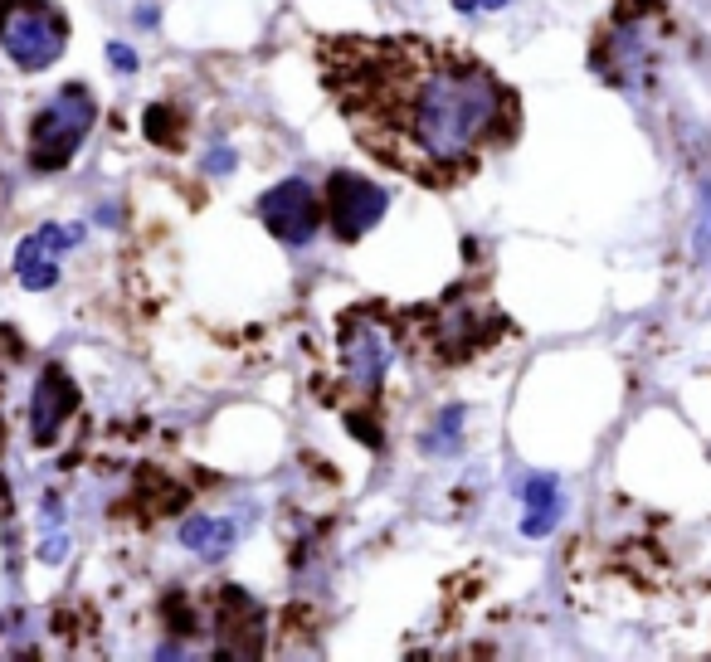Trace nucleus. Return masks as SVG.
Wrapping results in <instances>:
<instances>
[{
	"mask_svg": "<svg viewBox=\"0 0 711 662\" xmlns=\"http://www.w3.org/2000/svg\"><path fill=\"white\" fill-rule=\"evenodd\" d=\"M176 127H181V117L171 108H147V137H156L161 147H176Z\"/></svg>",
	"mask_w": 711,
	"mask_h": 662,
	"instance_id": "13",
	"label": "nucleus"
},
{
	"mask_svg": "<svg viewBox=\"0 0 711 662\" xmlns=\"http://www.w3.org/2000/svg\"><path fill=\"white\" fill-rule=\"evenodd\" d=\"M93 122H98V108H93L88 88H83V83L59 88V93H54V98L30 117V142H25L30 171H35V176H54V171H64L78 151H83L88 132H93Z\"/></svg>",
	"mask_w": 711,
	"mask_h": 662,
	"instance_id": "2",
	"label": "nucleus"
},
{
	"mask_svg": "<svg viewBox=\"0 0 711 662\" xmlns=\"http://www.w3.org/2000/svg\"><path fill=\"white\" fill-rule=\"evenodd\" d=\"M69 20L49 0H0V49L10 54L15 69L44 74L64 59Z\"/></svg>",
	"mask_w": 711,
	"mask_h": 662,
	"instance_id": "3",
	"label": "nucleus"
},
{
	"mask_svg": "<svg viewBox=\"0 0 711 662\" xmlns=\"http://www.w3.org/2000/svg\"><path fill=\"white\" fill-rule=\"evenodd\" d=\"M322 205H317V195H312V185L302 181V176H288V181H278L268 195L259 200V220L268 224V234L278 239V244H288V249H302L312 234H317V224H322Z\"/></svg>",
	"mask_w": 711,
	"mask_h": 662,
	"instance_id": "6",
	"label": "nucleus"
},
{
	"mask_svg": "<svg viewBox=\"0 0 711 662\" xmlns=\"http://www.w3.org/2000/svg\"><path fill=\"white\" fill-rule=\"evenodd\" d=\"M137 25H142V30L156 25V5H142V10H137Z\"/></svg>",
	"mask_w": 711,
	"mask_h": 662,
	"instance_id": "19",
	"label": "nucleus"
},
{
	"mask_svg": "<svg viewBox=\"0 0 711 662\" xmlns=\"http://www.w3.org/2000/svg\"><path fill=\"white\" fill-rule=\"evenodd\" d=\"M556 516H561V512H526L522 536H546V531L556 526Z\"/></svg>",
	"mask_w": 711,
	"mask_h": 662,
	"instance_id": "15",
	"label": "nucleus"
},
{
	"mask_svg": "<svg viewBox=\"0 0 711 662\" xmlns=\"http://www.w3.org/2000/svg\"><path fill=\"white\" fill-rule=\"evenodd\" d=\"M322 64L361 142L414 181H458L507 137L512 98L473 59L419 39H332Z\"/></svg>",
	"mask_w": 711,
	"mask_h": 662,
	"instance_id": "1",
	"label": "nucleus"
},
{
	"mask_svg": "<svg viewBox=\"0 0 711 662\" xmlns=\"http://www.w3.org/2000/svg\"><path fill=\"white\" fill-rule=\"evenodd\" d=\"M458 424H463V405H453L444 419H439V429H434V439H429V453H453V434H458Z\"/></svg>",
	"mask_w": 711,
	"mask_h": 662,
	"instance_id": "14",
	"label": "nucleus"
},
{
	"mask_svg": "<svg viewBox=\"0 0 711 662\" xmlns=\"http://www.w3.org/2000/svg\"><path fill=\"white\" fill-rule=\"evenodd\" d=\"M108 59H113L122 74H137V54H132L127 44H113V49H108Z\"/></svg>",
	"mask_w": 711,
	"mask_h": 662,
	"instance_id": "17",
	"label": "nucleus"
},
{
	"mask_svg": "<svg viewBox=\"0 0 711 662\" xmlns=\"http://www.w3.org/2000/svg\"><path fill=\"white\" fill-rule=\"evenodd\" d=\"M15 278H20L30 293H44V288L59 283V258L39 244V234H25V239H20V249H15Z\"/></svg>",
	"mask_w": 711,
	"mask_h": 662,
	"instance_id": "10",
	"label": "nucleus"
},
{
	"mask_svg": "<svg viewBox=\"0 0 711 662\" xmlns=\"http://www.w3.org/2000/svg\"><path fill=\"white\" fill-rule=\"evenodd\" d=\"M78 390L64 366H44L35 380V400H30V443L35 448H54L59 429L74 419Z\"/></svg>",
	"mask_w": 711,
	"mask_h": 662,
	"instance_id": "8",
	"label": "nucleus"
},
{
	"mask_svg": "<svg viewBox=\"0 0 711 662\" xmlns=\"http://www.w3.org/2000/svg\"><path fill=\"white\" fill-rule=\"evenodd\" d=\"M390 361H395V341H390V331L380 322H366V317H346L341 322V370H346V380L366 400L385 385Z\"/></svg>",
	"mask_w": 711,
	"mask_h": 662,
	"instance_id": "7",
	"label": "nucleus"
},
{
	"mask_svg": "<svg viewBox=\"0 0 711 662\" xmlns=\"http://www.w3.org/2000/svg\"><path fill=\"white\" fill-rule=\"evenodd\" d=\"M234 521H215V516H190L186 526H181V546H190L195 555H205V560H220V555L234 546Z\"/></svg>",
	"mask_w": 711,
	"mask_h": 662,
	"instance_id": "11",
	"label": "nucleus"
},
{
	"mask_svg": "<svg viewBox=\"0 0 711 662\" xmlns=\"http://www.w3.org/2000/svg\"><path fill=\"white\" fill-rule=\"evenodd\" d=\"M215 633H220V653H229V658H259L263 653V609L244 589H220Z\"/></svg>",
	"mask_w": 711,
	"mask_h": 662,
	"instance_id": "9",
	"label": "nucleus"
},
{
	"mask_svg": "<svg viewBox=\"0 0 711 662\" xmlns=\"http://www.w3.org/2000/svg\"><path fill=\"white\" fill-rule=\"evenodd\" d=\"M453 10H463V15H478V10H483V0H453Z\"/></svg>",
	"mask_w": 711,
	"mask_h": 662,
	"instance_id": "20",
	"label": "nucleus"
},
{
	"mask_svg": "<svg viewBox=\"0 0 711 662\" xmlns=\"http://www.w3.org/2000/svg\"><path fill=\"white\" fill-rule=\"evenodd\" d=\"M424 322H429V346H434V356L449 361V366L468 361L473 351H483L487 341L507 327L502 317L483 312V302L468 293V288H453L439 307L424 312Z\"/></svg>",
	"mask_w": 711,
	"mask_h": 662,
	"instance_id": "4",
	"label": "nucleus"
},
{
	"mask_svg": "<svg viewBox=\"0 0 711 662\" xmlns=\"http://www.w3.org/2000/svg\"><path fill=\"white\" fill-rule=\"evenodd\" d=\"M69 551V541L64 536H54V541H44V551H39V560H49V565H59V555Z\"/></svg>",
	"mask_w": 711,
	"mask_h": 662,
	"instance_id": "18",
	"label": "nucleus"
},
{
	"mask_svg": "<svg viewBox=\"0 0 711 662\" xmlns=\"http://www.w3.org/2000/svg\"><path fill=\"white\" fill-rule=\"evenodd\" d=\"M327 220H332V234H337L341 244H356L366 229L385 220V210H390V190L385 185L366 181V176H351V171H337L332 181H327Z\"/></svg>",
	"mask_w": 711,
	"mask_h": 662,
	"instance_id": "5",
	"label": "nucleus"
},
{
	"mask_svg": "<svg viewBox=\"0 0 711 662\" xmlns=\"http://www.w3.org/2000/svg\"><path fill=\"white\" fill-rule=\"evenodd\" d=\"M526 512H561V487H556V478L526 482Z\"/></svg>",
	"mask_w": 711,
	"mask_h": 662,
	"instance_id": "12",
	"label": "nucleus"
},
{
	"mask_svg": "<svg viewBox=\"0 0 711 662\" xmlns=\"http://www.w3.org/2000/svg\"><path fill=\"white\" fill-rule=\"evenodd\" d=\"M205 171H215V176H225V171H234V151L215 147L210 156H205Z\"/></svg>",
	"mask_w": 711,
	"mask_h": 662,
	"instance_id": "16",
	"label": "nucleus"
}]
</instances>
